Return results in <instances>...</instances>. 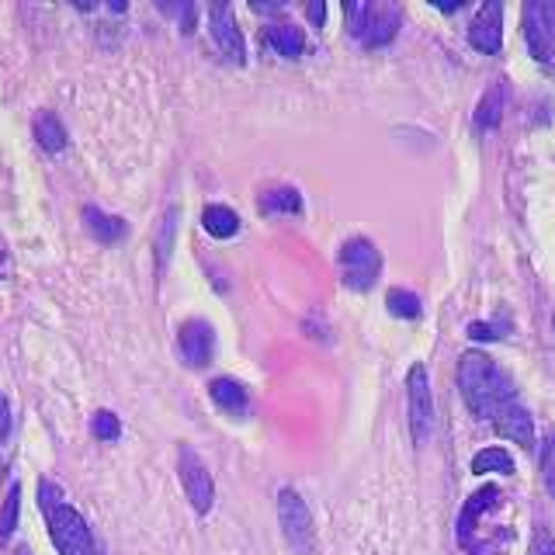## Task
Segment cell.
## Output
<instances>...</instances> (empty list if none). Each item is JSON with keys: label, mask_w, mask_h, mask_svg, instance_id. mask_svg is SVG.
<instances>
[{"label": "cell", "mask_w": 555, "mask_h": 555, "mask_svg": "<svg viewBox=\"0 0 555 555\" xmlns=\"http://www.w3.org/2000/svg\"><path fill=\"white\" fill-rule=\"evenodd\" d=\"M459 389H462L468 413L479 416V421H493L503 406H511L517 399L511 375L482 351L462 354V361H459Z\"/></svg>", "instance_id": "obj_1"}, {"label": "cell", "mask_w": 555, "mask_h": 555, "mask_svg": "<svg viewBox=\"0 0 555 555\" xmlns=\"http://www.w3.org/2000/svg\"><path fill=\"white\" fill-rule=\"evenodd\" d=\"M39 511L46 517L49 538L60 555H101L94 534H91V525H87L74 503H66L60 486H52L49 479L39 482Z\"/></svg>", "instance_id": "obj_2"}, {"label": "cell", "mask_w": 555, "mask_h": 555, "mask_svg": "<svg viewBox=\"0 0 555 555\" xmlns=\"http://www.w3.org/2000/svg\"><path fill=\"white\" fill-rule=\"evenodd\" d=\"M344 17H347V31L369 49L389 46L399 31V8L382 4V0L378 4H361V0H351V4H344Z\"/></svg>", "instance_id": "obj_3"}, {"label": "cell", "mask_w": 555, "mask_h": 555, "mask_svg": "<svg viewBox=\"0 0 555 555\" xmlns=\"http://www.w3.org/2000/svg\"><path fill=\"white\" fill-rule=\"evenodd\" d=\"M278 525H282V534L295 555H312V548H317V528H312L309 503L292 486L278 493Z\"/></svg>", "instance_id": "obj_4"}, {"label": "cell", "mask_w": 555, "mask_h": 555, "mask_svg": "<svg viewBox=\"0 0 555 555\" xmlns=\"http://www.w3.org/2000/svg\"><path fill=\"white\" fill-rule=\"evenodd\" d=\"M382 271V254L375 250L372 240L364 236H351L340 247V278L347 288L354 292H369L375 285V278Z\"/></svg>", "instance_id": "obj_5"}, {"label": "cell", "mask_w": 555, "mask_h": 555, "mask_svg": "<svg viewBox=\"0 0 555 555\" xmlns=\"http://www.w3.org/2000/svg\"><path fill=\"white\" fill-rule=\"evenodd\" d=\"M178 476H181V486H184V496L188 503L195 507V514H208L216 503V482H212V473H208V465L202 462V455L191 444H181L178 448Z\"/></svg>", "instance_id": "obj_6"}, {"label": "cell", "mask_w": 555, "mask_h": 555, "mask_svg": "<svg viewBox=\"0 0 555 555\" xmlns=\"http://www.w3.org/2000/svg\"><path fill=\"white\" fill-rule=\"evenodd\" d=\"M406 413H410L413 441L424 444L434 430V392H430V375L424 364H413L406 375Z\"/></svg>", "instance_id": "obj_7"}, {"label": "cell", "mask_w": 555, "mask_h": 555, "mask_svg": "<svg viewBox=\"0 0 555 555\" xmlns=\"http://www.w3.org/2000/svg\"><path fill=\"white\" fill-rule=\"evenodd\" d=\"M525 39L538 63H548L555 56V4L548 0L525 4Z\"/></svg>", "instance_id": "obj_8"}, {"label": "cell", "mask_w": 555, "mask_h": 555, "mask_svg": "<svg viewBox=\"0 0 555 555\" xmlns=\"http://www.w3.org/2000/svg\"><path fill=\"white\" fill-rule=\"evenodd\" d=\"M208 31H212V42L230 63H247V42H243V31L236 25V14L230 4H212L208 8Z\"/></svg>", "instance_id": "obj_9"}, {"label": "cell", "mask_w": 555, "mask_h": 555, "mask_svg": "<svg viewBox=\"0 0 555 555\" xmlns=\"http://www.w3.org/2000/svg\"><path fill=\"white\" fill-rule=\"evenodd\" d=\"M178 351L184 358V364L191 369H205L208 361H212V351H216V330L208 320H184L181 330H178Z\"/></svg>", "instance_id": "obj_10"}, {"label": "cell", "mask_w": 555, "mask_h": 555, "mask_svg": "<svg viewBox=\"0 0 555 555\" xmlns=\"http://www.w3.org/2000/svg\"><path fill=\"white\" fill-rule=\"evenodd\" d=\"M468 42H473V49L486 52V56H496L503 46V4L490 0V4L479 8L473 25H468Z\"/></svg>", "instance_id": "obj_11"}, {"label": "cell", "mask_w": 555, "mask_h": 555, "mask_svg": "<svg viewBox=\"0 0 555 555\" xmlns=\"http://www.w3.org/2000/svg\"><path fill=\"white\" fill-rule=\"evenodd\" d=\"M493 427H496L500 438H507V441H514L520 448H534V421H531V413L517 403V399L493 416Z\"/></svg>", "instance_id": "obj_12"}, {"label": "cell", "mask_w": 555, "mask_h": 555, "mask_svg": "<svg viewBox=\"0 0 555 555\" xmlns=\"http://www.w3.org/2000/svg\"><path fill=\"white\" fill-rule=\"evenodd\" d=\"M208 396H212V403L222 410V413H230V416H243L250 410V392L243 382L236 378H212L208 382Z\"/></svg>", "instance_id": "obj_13"}, {"label": "cell", "mask_w": 555, "mask_h": 555, "mask_svg": "<svg viewBox=\"0 0 555 555\" xmlns=\"http://www.w3.org/2000/svg\"><path fill=\"white\" fill-rule=\"evenodd\" d=\"M83 225H87V233H91L98 243H118V240H126V233H129L126 219L101 212L98 205H87L83 208Z\"/></svg>", "instance_id": "obj_14"}, {"label": "cell", "mask_w": 555, "mask_h": 555, "mask_svg": "<svg viewBox=\"0 0 555 555\" xmlns=\"http://www.w3.org/2000/svg\"><path fill=\"white\" fill-rule=\"evenodd\" d=\"M264 42L278 52V56L295 60V56H302L306 35H302V28H295V25H271V28L264 31Z\"/></svg>", "instance_id": "obj_15"}, {"label": "cell", "mask_w": 555, "mask_h": 555, "mask_svg": "<svg viewBox=\"0 0 555 555\" xmlns=\"http://www.w3.org/2000/svg\"><path fill=\"white\" fill-rule=\"evenodd\" d=\"M503 104H507V87H503V83H493L490 91H486V98L479 101V108H476V129H479V132H490V129L500 126Z\"/></svg>", "instance_id": "obj_16"}, {"label": "cell", "mask_w": 555, "mask_h": 555, "mask_svg": "<svg viewBox=\"0 0 555 555\" xmlns=\"http://www.w3.org/2000/svg\"><path fill=\"white\" fill-rule=\"evenodd\" d=\"M202 225H205L208 236L230 240V236L240 233V216L233 212V208H225V205H208L202 212Z\"/></svg>", "instance_id": "obj_17"}, {"label": "cell", "mask_w": 555, "mask_h": 555, "mask_svg": "<svg viewBox=\"0 0 555 555\" xmlns=\"http://www.w3.org/2000/svg\"><path fill=\"white\" fill-rule=\"evenodd\" d=\"M260 212L264 216H299L302 212V195L295 188H274L260 198Z\"/></svg>", "instance_id": "obj_18"}, {"label": "cell", "mask_w": 555, "mask_h": 555, "mask_svg": "<svg viewBox=\"0 0 555 555\" xmlns=\"http://www.w3.org/2000/svg\"><path fill=\"white\" fill-rule=\"evenodd\" d=\"M35 139H39V146L46 153H63L66 150V129L52 112H42L39 118H35Z\"/></svg>", "instance_id": "obj_19"}, {"label": "cell", "mask_w": 555, "mask_h": 555, "mask_svg": "<svg viewBox=\"0 0 555 555\" xmlns=\"http://www.w3.org/2000/svg\"><path fill=\"white\" fill-rule=\"evenodd\" d=\"M473 473L486 476V473H500V476H511L514 473V459L507 455L503 448H486L473 459Z\"/></svg>", "instance_id": "obj_20"}, {"label": "cell", "mask_w": 555, "mask_h": 555, "mask_svg": "<svg viewBox=\"0 0 555 555\" xmlns=\"http://www.w3.org/2000/svg\"><path fill=\"white\" fill-rule=\"evenodd\" d=\"M17 514H22V486L11 482V490L4 496V507H0V538H4V542L17 528Z\"/></svg>", "instance_id": "obj_21"}, {"label": "cell", "mask_w": 555, "mask_h": 555, "mask_svg": "<svg viewBox=\"0 0 555 555\" xmlns=\"http://www.w3.org/2000/svg\"><path fill=\"white\" fill-rule=\"evenodd\" d=\"M386 306H389L392 317H399V320H416V317H421V299H416V295L406 292V288H392L386 295Z\"/></svg>", "instance_id": "obj_22"}, {"label": "cell", "mask_w": 555, "mask_h": 555, "mask_svg": "<svg viewBox=\"0 0 555 555\" xmlns=\"http://www.w3.org/2000/svg\"><path fill=\"white\" fill-rule=\"evenodd\" d=\"M91 430H94V438H101V441H118L121 424H118V416L112 410H98L94 421H91Z\"/></svg>", "instance_id": "obj_23"}, {"label": "cell", "mask_w": 555, "mask_h": 555, "mask_svg": "<svg viewBox=\"0 0 555 555\" xmlns=\"http://www.w3.org/2000/svg\"><path fill=\"white\" fill-rule=\"evenodd\" d=\"M542 476H545V486L555 496V430H548L545 441H542Z\"/></svg>", "instance_id": "obj_24"}, {"label": "cell", "mask_w": 555, "mask_h": 555, "mask_svg": "<svg viewBox=\"0 0 555 555\" xmlns=\"http://www.w3.org/2000/svg\"><path fill=\"white\" fill-rule=\"evenodd\" d=\"M173 225H178V208H170L167 219H164V236H160V271L170 260V240H173Z\"/></svg>", "instance_id": "obj_25"}, {"label": "cell", "mask_w": 555, "mask_h": 555, "mask_svg": "<svg viewBox=\"0 0 555 555\" xmlns=\"http://www.w3.org/2000/svg\"><path fill=\"white\" fill-rule=\"evenodd\" d=\"M531 555H555V534H548V531H534Z\"/></svg>", "instance_id": "obj_26"}, {"label": "cell", "mask_w": 555, "mask_h": 555, "mask_svg": "<svg viewBox=\"0 0 555 555\" xmlns=\"http://www.w3.org/2000/svg\"><path fill=\"white\" fill-rule=\"evenodd\" d=\"M11 424H14V416H11V403H8V396L0 392V444H4L11 438Z\"/></svg>", "instance_id": "obj_27"}, {"label": "cell", "mask_w": 555, "mask_h": 555, "mask_svg": "<svg viewBox=\"0 0 555 555\" xmlns=\"http://www.w3.org/2000/svg\"><path fill=\"white\" fill-rule=\"evenodd\" d=\"M468 337H473V340H496L500 334H496V326H490V323H473V326H468Z\"/></svg>", "instance_id": "obj_28"}, {"label": "cell", "mask_w": 555, "mask_h": 555, "mask_svg": "<svg viewBox=\"0 0 555 555\" xmlns=\"http://www.w3.org/2000/svg\"><path fill=\"white\" fill-rule=\"evenodd\" d=\"M323 17H326V4H323V0H317V4H309V22H312V25H320Z\"/></svg>", "instance_id": "obj_29"}, {"label": "cell", "mask_w": 555, "mask_h": 555, "mask_svg": "<svg viewBox=\"0 0 555 555\" xmlns=\"http://www.w3.org/2000/svg\"><path fill=\"white\" fill-rule=\"evenodd\" d=\"M14 555H31V552H28V548H17Z\"/></svg>", "instance_id": "obj_30"}, {"label": "cell", "mask_w": 555, "mask_h": 555, "mask_svg": "<svg viewBox=\"0 0 555 555\" xmlns=\"http://www.w3.org/2000/svg\"><path fill=\"white\" fill-rule=\"evenodd\" d=\"M0 479H4V462H0Z\"/></svg>", "instance_id": "obj_31"}, {"label": "cell", "mask_w": 555, "mask_h": 555, "mask_svg": "<svg viewBox=\"0 0 555 555\" xmlns=\"http://www.w3.org/2000/svg\"><path fill=\"white\" fill-rule=\"evenodd\" d=\"M552 323H555V320H552Z\"/></svg>", "instance_id": "obj_32"}]
</instances>
